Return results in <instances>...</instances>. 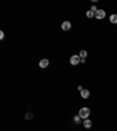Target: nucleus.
<instances>
[{
  "instance_id": "f257e3e1",
  "label": "nucleus",
  "mask_w": 117,
  "mask_h": 131,
  "mask_svg": "<svg viewBox=\"0 0 117 131\" xmlns=\"http://www.w3.org/2000/svg\"><path fill=\"white\" fill-rule=\"evenodd\" d=\"M79 116L81 117L82 120H87L88 117L90 116V109L87 108V107L81 108V109H80V111H79Z\"/></svg>"
},
{
  "instance_id": "f03ea898",
  "label": "nucleus",
  "mask_w": 117,
  "mask_h": 131,
  "mask_svg": "<svg viewBox=\"0 0 117 131\" xmlns=\"http://www.w3.org/2000/svg\"><path fill=\"white\" fill-rule=\"evenodd\" d=\"M95 18H96V19H98V20L104 19V18H105V11H104V9H97V11L95 12Z\"/></svg>"
},
{
  "instance_id": "7ed1b4c3",
  "label": "nucleus",
  "mask_w": 117,
  "mask_h": 131,
  "mask_svg": "<svg viewBox=\"0 0 117 131\" xmlns=\"http://www.w3.org/2000/svg\"><path fill=\"white\" fill-rule=\"evenodd\" d=\"M80 62H81V57H80V55H73L71 57H70V63H71V66H77Z\"/></svg>"
},
{
  "instance_id": "20e7f679",
  "label": "nucleus",
  "mask_w": 117,
  "mask_h": 131,
  "mask_svg": "<svg viewBox=\"0 0 117 131\" xmlns=\"http://www.w3.org/2000/svg\"><path fill=\"white\" fill-rule=\"evenodd\" d=\"M61 28H62V31H69L71 28V23L69 21H63L61 25Z\"/></svg>"
},
{
  "instance_id": "39448f33",
  "label": "nucleus",
  "mask_w": 117,
  "mask_h": 131,
  "mask_svg": "<svg viewBox=\"0 0 117 131\" xmlns=\"http://www.w3.org/2000/svg\"><path fill=\"white\" fill-rule=\"evenodd\" d=\"M80 94H81L82 98H84V99L89 98V96H90V93H89V90H88V89H82Z\"/></svg>"
},
{
  "instance_id": "423d86ee",
  "label": "nucleus",
  "mask_w": 117,
  "mask_h": 131,
  "mask_svg": "<svg viewBox=\"0 0 117 131\" xmlns=\"http://www.w3.org/2000/svg\"><path fill=\"white\" fill-rule=\"evenodd\" d=\"M48 64H49V61H48L47 59H42V60L39 62L40 68H47V67H48Z\"/></svg>"
},
{
  "instance_id": "0eeeda50",
  "label": "nucleus",
  "mask_w": 117,
  "mask_h": 131,
  "mask_svg": "<svg viewBox=\"0 0 117 131\" xmlns=\"http://www.w3.org/2000/svg\"><path fill=\"white\" fill-rule=\"evenodd\" d=\"M83 126H84L85 129H90L91 126H93V122H91L90 120H88V118H87V120L83 121Z\"/></svg>"
},
{
  "instance_id": "6e6552de",
  "label": "nucleus",
  "mask_w": 117,
  "mask_h": 131,
  "mask_svg": "<svg viewBox=\"0 0 117 131\" xmlns=\"http://www.w3.org/2000/svg\"><path fill=\"white\" fill-rule=\"evenodd\" d=\"M109 20L111 23H117V14H111L109 17Z\"/></svg>"
},
{
  "instance_id": "1a4fd4ad",
  "label": "nucleus",
  "mask_w": 117,
  "mask_h": 131,
  "mask_svg": "<svg viewBox=\"0 0 117 131\" xmlns=\"http://www.w3.org/2000/svg\"><path fill=\"white\" fill-rule=\"evenodd\" d=\"M85 15H87V18H89V19H91V18H94V17H95V12H93V11H91V9H89V11L87 12V14H85Z\"/></svg>"
},
{
  "instance_id": "9d476101",
  "label": "nucleus",
  "mask_w": 117,
  "mask_h": 131,
  "mask_svg": "<svg viewBox=\"0 0 117 131\" xmlns=\"http://www.w3.org/2000/svg\"><path fill=\"white\" fill-rule=\"evenodd\" d=\"M79 55H80V57H81V59H85V57H87V55H88V53L85 52V50H81Z\"/></svg>"
},
{
  "instance_id": "9b49d317",
  "label": "nucleus",
  "mask_w": 117,
  "mask_h": 131,
  "mask_svg": "<svg viewBox=\"0 0 117 131\" xmlns=\"http://www.w3.org/2000/svg\"><path fill=\"white\" fill-rule=\"evenodd\" d=\"M74 122H75L76 124H79V123L81 122V117H80L79 115H77V116H75V117H74Z\"/></svg>"
},
{
  "instance_id": "f8f14e48",
  "label": "nucleus",
  "mask_w": 117,
  "mask_h": 131,
  "mask_svg": "<svg viewBox=\"0 0 117 131\" xmlns=\"http://www.w3.org/2000/svg\"><path fill=\"white\" fill-rule=\"evenodd\" d=\"M4 38H5V34H4V32H3V31H1V32H0V39L3 40Z\"/></svg>"
},
{
  "instance_id": "ddd939ff",
  "label": "nucleus",
  "mask_w": 117,
  "mask_h": 131,
  "mask_svg": "<svg viewBox=\"0 0 117 131\" xmlns=\"http://www.w3.org/2000/svg\"><path fill=\"white\" fill-rule=\"evenodd\" d=\"M91 11H93V12H96L97 11V7H96V6H91Z\"/></svg>"
},
{
  "instance_id": "4468645a",
  "label": "nucleus",
  "mask_w": 117,
  "mask_h": 131,
  "mask_svg": "<svg viewBox=\"0 0 117 131\" xmlns=\"http://www.w3.org/2000/svg\"><path fill=\"white\" fill-rule=\"evenodd\" d=\"M25 117H26V120H29V118H32V115H31V114H28V115H26V116H25Z\"/></svg>"
}]
</instances>
